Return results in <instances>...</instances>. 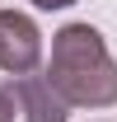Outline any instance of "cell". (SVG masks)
Instances as JSON below:
<instances>
[{
	"label": "cell",
	"instance_id": "obj_1",
	"mask_svg": "<svg viewBox=\"0 0 117 122\" xmlns=\"http://www.w3.org/2000/svg\"><path fill=\"white\" fill-rule=\"evenodd\" d=\"M47 85L66 108H112L117 103V61L94 24H66L52 38Z\"/></svg>",
	"mask_w": 117,
	"mask_h": 122
},
{
	"label": "cell",
	"instance_id": "obj_4",
	"mask_svg": "<svg viewBox=\"0 0 117 122\" xmlns=\"http://www.w3.org/2000/svg\"><path fill=\"white\" fill-rule=\"evenodd\" d=\"M14 113H19V103H14V89H10V80L0 85V122H14Z\"/></svg>",
	"mask_w": 117,
	"mask_h": 122
},
{
	"label": "cell",
	"instance_id": "obj_2",
	"mask_svg": "<svg viewBox=\"0 0 117 122\" xmlns=\"http://www.w3.org/2000/svg\"><path fill=\"white\" fill-rule=\"evenodd\" d=\"M42 66V33L24 10H0V71L33 75Z\"/></svg>",
	"mask_w": 117,
	"mask_h": 122
},
{
	"label": "cell",
	"instance_id": "obj_5",
	"mask_svg": "<svg viewBox=\"0 0 117 122\" xmlns=\"http://www.w3.org/2000/svg\"><path fill=\"white\" fill-rule=\"evenodd\" d=\"M33 5H38V10H70L75 0H33Z\"/></svg>",
	"mask_w": 117,
	"mask_h": 122
},
{
	"label": "cell",
	"instance_id": "obj_3",
	"mask_svg": "<svg viewBox=\"0 0 117 122\" xmlns=\"http://www.w3.org/2000/svg\"><path fill=\"white\" fill-rule=\"evenodd\" d=\"M10 89H14V103H19V113H24V122H66L70 117V108L61 103V94L52 89L38 71H33V75H14Z\"/></svg>",
	"mask_w": 117,
	"mask_h": 122
}]
</instances>
